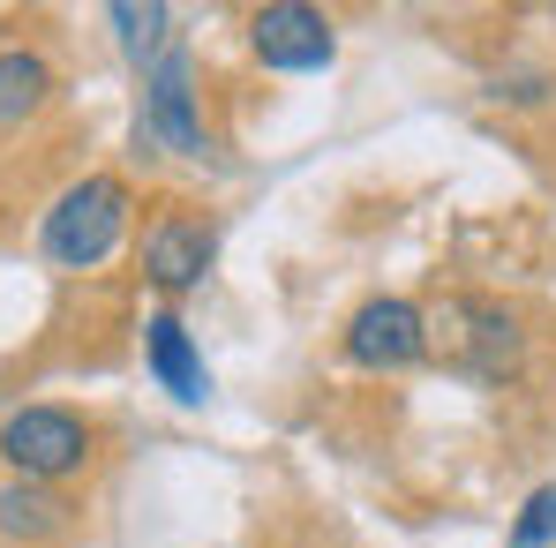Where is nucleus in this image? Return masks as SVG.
Segmentation results:
<instances>
[{
    "instance_id": "1",
    "label": "nucleus",
    "mask_w": 556,
    "mask_h": 548,
    "mask_svg": "<svg viewBox=\"0 0 556 548\" xmlns=\"http://www.w3.org/2000/svg\"><path fill=\"white\" fill-rule=\"evenodd\" d=\"M121 233H128V181H113V174L76 181L46 211V256L61 271H98L121 248Z\"/></svg>"
},
{
    "instance_id": "2",
    "label": "nucleus",
    "mask_w": 556,
    "mask_h": 548,
    "mask_svg": "<svg viewBox=\"0 0 556 548\" xmlns=\"http://www.w3.org/2000/svg\"><path fill=\"white\" fill-rule=\"evenodd\" d=\"M0 458L23 481H61L91 458V421L68 413V406H23V413L0 421Z\"/></svg>"
},
{
    "instance_id": "3",
    "label": "nucleus",
    "mask_w": 556,
    "mask_h": 548,
    "mask_svg": "<svg viewBox=\"0 0 556 548\" xmlns=\"http://www.w3.org/2000/svg\"><path fill=\"white\" fill-rule=\"evenodd\" d=\"M249 46H256V61L278 68V76H316V68L339 61L331 15H324V8H301V0H271V8H256Z\"/></svg>"
},
{
    "instance_id": "4",
    "label": "nucleus",
    "mask_w": 556,
    "mask_h": 548,
    "mask_svg": "<svg viewBox=\"0 0 556 548\" xmlns=\"http://www.w3.org/2000/svg\"><path fill=\"white\" fill-rule=\"evenodd\" d=\"M421 354H429V316H421L414 301L376 293V301L354 308V323H346V361H354V368L399 375V368H414Z\"/></svg>"
},
{
    "instance_id": "5",
    "label": "nucleus",
    "mask_w": 556,
    "mask_h": 548,
    "mask_svg": "<svg viewBox=\"0 0 556 548\" xmlns=\"http://www.w3.org/2000/svg\"><path fill=\"white\" fill-rule=\"evenodd\" d=\"M143 136L166 143L174 158H203V105H195V68H188V46H174L166 61L143 68Z\"/></svg>"
},
{
    "instance_id": "6",
    "label": "nucleus",
    "mask_w": 556,
    "mask_h": 548,
    "mask_svg": "<svg viewBox=\"0 0 556 548\" xmlns=\"http://www.w3.org/2000/svg\"><path fill=\"white\" fill-rule=\"evenodd\" d=\"M211 256H218V233H211L203 218H188V211H159V218L143 226V278H151L159 293L203 285Z\"/></svg>"
},
{
    "instance_id": "7",
    "label": "nucleus",
    "mask_w": 556,
    "mask_h": 548,
    "mask_svg": "<svg viewBox=\"0 0 556 548\" xmlns=\"http://www.w3.org/2000/svg\"><path fill=\"white\" fill-rule=\"evenodd\" d=\"M143 361H151V375H159L181 406H203V398H211V368H203V354H195V339H188V323L174 308H159V316L143 323Z\"/></svg>"
},
{
    "instance_id": "8",
    "label": "nucleus",
    "mask_w": 556,
    "mask_h": 548,
    "mask_svg": "<svg viewBox=\"0 0 556 548\" xmlns=\"http://www.w3.org/2000/svg\"><path fill=\"white\" fill-rule=\"evenodd\" d=\"M444 323H459V361L481 368V375H504V368H519V323L496 308V301H452V316Z\"/></svg>"
},
{
    "instance_id": "9",
    "label": "nucleus",
    "mask_w": 556,
    "mask_h": 548,
    "mask_svg": "<svg viewBox=\"0 0 556 548\" xmlns=\"http://www.w3.org/2000/svg\"><path fill=\"white\" fill-rule=\"evenodd\" d=\"M0 534H15V541H53V534H68V504H61L46 481H8V488H0Z\"/></svg>"
},
{
    "instance_id": "10",
    "label": "nucleus",
    "mask_w": 556,
    "mask_h": 548,
    "mask_svg": "<svg viewBox=\"0 0 556 548\" xmlns=\"http://www.w3.org/2000/svg\"><path fill=\"white\" fill-rule=\"evenodd\" d=\"M46 98H53V68H46V53L8 46V53H0V128H23Z\"/></svg>"
},
{
    "instance_id": "11",
    "label": "nucleus",
    "mask_w": 556,
    "mask_h": 548,
    "mask_svg": "<svg viewBox=\"0 0 556 548\" xmlns=\"http://www.w3.org/2000/svg\"><path fill=\"white\" fill-rule=\"evenodd\" d=\"M105 23L121 30L128 61H143V68H151V61H166V53L181 46V38H174V8H159V0H151V8H136V0H113V8H105Z\"/></svg>"
},
{
    "instance_id": "12",
    "label": "nucleus",
    "mask_w": 556,
    "mask_h": 548,
    "mask_svg": "<svg viewBox=\"0 0 556 548\" xmlns=\"http://www.w3.org/2000/svg\"><path fill=\"white\" fill-rule=\"evenodd\" d=\"M556 541V488H534L527 511L511 519V548H549Z\"/></svg>"
}]
</instances>
